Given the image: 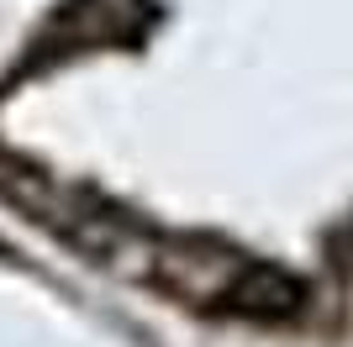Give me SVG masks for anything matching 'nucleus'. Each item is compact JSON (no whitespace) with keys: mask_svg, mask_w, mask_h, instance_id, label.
<instances>
[{"mask_svg":"<svg viewBox=\"0 0 353 347\" xmlns=\"http://www.w3.org/2000/svg\"><path fill=\"white\" fill-rule=\"evenodd\" d=\"M227 300L232 311L243 316H259V321H280V316H295L301 311V284L280 269H269V263H248L243 274L227 284Z\"/></svg>","mask_w":353,"mask_h":347,"instance_id":"nucleus-1","label":"nucleus"}]
</instances>
